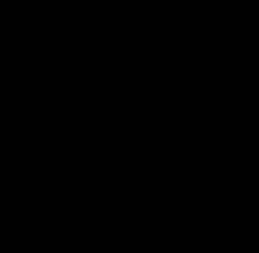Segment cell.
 Instances as JSON below:
<instances>
[]
</instances>
